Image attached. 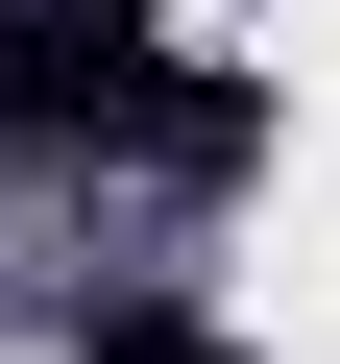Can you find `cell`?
<instances>
[{
	"label": "cell",
	"mask_w": 340,
	"mask_h": 364,
	"mask_svg": "<svg viewBox=\"0 0 340 364\" xmlns=\"http://www.w3.org/2000/svg\"><path fill=\"white\" fill-rule=\"evenodd\" d=\"M0 122L25 146H122V170H243V97L195 49H146L122 0H0Z\"/></svg>",
	"instance_id": "cell-1"
},
{
	"label": "cell",
	"mask_w": 340,
	"mask_h": 364,
	"mask_svg": "<svg viewBox=\"0 0 340 364\" xmlns=\"http://www.w3.org/2000/svg\"><path fill=\"white\" fill-rule=\"evenodd\" d=\"M73 364H219V340H195V316H97Z\"/></svg>",
	"instance_id": "cell-2"
}]
</instances>
